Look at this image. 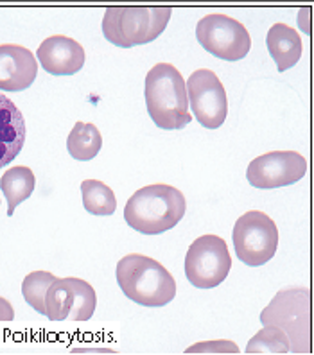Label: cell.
<instances>
[{
	"instance_id": "1",
	"label": "cell",
	"mask_w": 314,
	"mask_h": 355,
	"mask_svg": "<svg viewBox=\"0 0 314 355\" xmlns=\"http://www.w3.org/2000/svg\"><path fill=\"white\" fill-rule=\"evenodd\" d=\"M149 117L160 130H184L191 124L184 76L171 63H158L149 70L144 85Z\"/></svg>"
},
{
	"instance_id": "2",
	"label": "cell",
	"mask_w": 314,
	"mask_h": 355,
	"mask_svg": "<svg viewBox=\"0 0 314 355\" xmlns=\"http://www.w3.org/2000/svg\"><path fill=\"white\" fill-rule=\"evenodd\" d=\"M187 210L185 196L171 185H148L139 189L124 207V219L135 232L160 235L175 228Z\"/></svg>"
},
{
	"instance_id": "3",
	"label": "cell",
	"mask_w": 314,
	"mask_h": 355,
	"mask_svg": "<svg viewBox=\"0 0 314 355\" xmlns=\"http://www.w3.org/2000/svg\"><path fill=\"white\" fill-rule=\"evenodd\" d=\"M115 277L124 295L144 307H164L176 296L175 277L151 257L126 255L119 260Z\"/></svg>"
},
{
	"instance_id": "4",
	"label": "cell",
	"mask_w": 314,
	"mask_h": 355,
	"mask_svg": "<svg viewBox=\"0 0 314 355\" xmlns=\"http://www.w3.org/2000/svg\"><path fill=\"white\" fill-rule=\"evenodd\" d=\"M171 15L173 9L162 6H112L103 17V35L123 49L146 45L166 31Z\"/></svg>"
},
{
	"instance_id": "5",
	"label": "cell",
	"mask_w": 314,
	"mask_h": 355,
	"mask_svg": "<svg viewBox=\"0 0 314 355\" xmlns=\"http://www.w3.org/2000/svg\"><path fill=\"white\" fill-rule=\"evenodd\" d=\"M261 323L286 334L293 354H311V291L307 287L279 291L261 312Z\"/></svg>"
},
{
	"instance_id": "6",
	"label": "cell",
	"mask_w": 314,
	"mask_h": 355,
	"mask_svg": "<svg viewBox=\"0 0 314 355\" xmlns=\"http://www.w3.org/2000/svg\"><path fill=\"white\" fill-rule=\"evenodd\" d=\"M234 246L241 262L252 268L270 262L279 248V228L261 210L246 212L234 226Z\"/></svg>"
},
{
	"instance_id": "7",
	"label": "cell",
	"mask_w": 314,
	"mask_h": 355,
	"mask_svg": "<svg viewBox=\"0 0 314 355\" xmlns=\"http://www.w3.org/2000/svg\"><path fill=\"white\" fill-rule=\"evenodd\" d=\"M232 257L227 243L218 235L198 237L185 257V277L198 289H214L227 280Z\"/></svg>"
},
{
	"instance_id": "8",
	"label": "cell",
	"mask_w": 314,
	"mask_h": 355,
	"mask_svg": "<svg viewBox=\"0 0 314 355\" xmlns=\"http://www.w3.org/2000/svg\"><path fill=\"white\" fill-rule=\"evenodd\" d=\"M196 38L207 52L225 61H239L252 49L246 27L227 15H209L196 26Z\"/></svg>"
},
{
	"instance_id": "9",
	"label": "cell",
	"mask_w": 314,
	"mask_h": 355,
	"mask_svg": "<svg viewBox=\"0 0 314 355\" xmlns=\"http://www.w3.org/2000/svg\"><path fill=\"white\" fill-rule=\"evenodd\" d=\"M187 99L192 113L201 126L207 130H218L227 121L228 99L221 79L209 69H200L185 81Z\"/></svg>"
},
{
	"instance_id": "10",
	"label": "cell",
	"mask_w": 314,
	"mask_h": 355,
	"mask_svg": "<svg viewBox=\"0 0 314 355\" xmlns=\"http://www.w3.org/2000/svg\"><path fill=\"white\" fill-rule=\"evenodd\" d=\"M307 160L297 151H271L259 156L248 165L246 178L255 189H280L304 180Z\"/></svg>"
},
{
	"instance_id": "11",
	"label": "cell",
	"mask_w": 314,
	"mask_h": 355,
	"mask_svg": "<svg viewBox=\"0 0 314 355\" xmlns=\"http://www.w3.org/2000/svg\"><path fill=\"white\" fill-rule=\"evenodd\" d=\"M36 58L47 74L72 76L83 69L85 49L69 36H51L42 42Z\"/></svg>"
},
{
	"instance_id": "12",
	"label": "cell",
	"mask_w": 314,
	"mask_h": 355,
	"mask_svg": "<svg viewBox=\"0 0 314 355\" xmlns=\"http://www.w3.org/2000/svg\"><path fill=\"white\" fill-rule=\"evenodd\" d=\"M38 61L22 45H0V90L22 92L35 83Z\"/></svg>"
},
{
	"instance_id": "13",
	"label": "cell",
	"mask_w": 314,
	"mask_h": 355,
	"mask_svg": "<svg viewBox=\"0 0 314 355\" xmlns=\"http://www.w3.org/2000/svg\"><path fill=\"white\" fill-rule=\"evenodd\" d=\"M26 142V121L11 99L0 94V169L20 155Z\"/></svg>"
},
{
	"instance_id": "14",
	"label": "cell",
	"mask_w": 314,
	"mask_h": 355,
	"mask_svg": "<svg viewBox=\"0 0 314 355\" xmlns=\"http://www.w3.org/2000/svg\"><path fill=\"white\" fill-rule=\"evenodd\" d=\"M266 45L271 58L275 60L279 72H286L297 65L304 51L300 35L286 24H275L268 31Z\"/></svg>"
},
{
	"instance_id": "15",
	"label": "cell",
	"mask_w": 314,
	"mask_h": 355,
	"mask_svg": "<svg viewBox=\"0 0 314 355\" xmlns=\"http://www.w3.org/2000/svg\"><path fill=\"white\" fill-rule=\"evenodd\" d=\"M36 180L35 173L29 167H13V169L6 171L0 178V189L4 192L6 200H8V216H13L15 208L20 203L31 198L35 191Z\"/></svg>"
},
{
	"instance_id": "16",
	"label": "cell",
	"mask_w": 314,
	"mask_h": 355,
	"mask_svg": "<svg viewBox=\"0 0 314 355\" xmlns=\"http://www.w3.org/2000/svg\"><path fill=\"white\" fill-rule=\"evenodd\" d=\"M103 148V137L90 122H76L67 139V149L74 160L88 162L94 160Z\"/></svg>"
},
{
	"instance_id": "17",
	"label": "cell",
	"mask_w": 314,
	"mask_h": 355,
	"mask_svg": "<svg viewBox=\"0 0 314 355\" xmlns=\"http://www.w3.org/2000/svg\"><path fill=\"white\" fill-rule=\"evenodd\" d=\"M74 302V278H56L45 295V316L51 321L69 318Z\"/></svg>"
},
{
	"instance_id": "18",
	"label": "cell",
	"mask_w": 314,
	"mask_h": 355,
	"mask_svg": "<svg viewBox=\"0 0 314 355\" xmlns=\"http://www.w3.org/2000/svg\"><path fill=\"white\" fill-rule=\"evenodd\" d=\"M83 207L92 216H112L117 208L114 191L99 180H85L81 183Z\"/></svg>"
},
{
	"instance_id": "19",
	"label": "cell",
	"mask_w": 314,
	"mask_h": 355,
	"mask_svg": "<svg viewBox=\"0 0 314 355\" xmlns=\"http://www.w3.org/2000/svg\"><path fill=\"white\" fill-rule=\"evenodd\" d=\"M56 282V277L49 271H33L24 278L22 295L26 302L35 309L36 312L45 316V295L49 287Z\"/></svg>"
},
{
	"instance_id": "20",
	"label": "cell",
	"mask_w": 314,
	"mask_h": 355,
	"mask_svg": "<svg viewBox=\"0 0 314 355\" xmlns=\"http://www.w3.org/2000/svg\"><path fill=\"white\" fill-rule=\"evenodd\" d=\"M289 341L286 334L275 327H264L246 345V354H289Z\"/></svg>"
},
{
	"instance_id": "21",
	"label": "cell",
	"mask_w": 314,
	"mask_h": 355,
	"mask_svg": "<svg viewBox=\"0 0 314 355\" xmlns=\"http://www.w3.org/2000/svg\"><path fill=\"white\" fill-rule=\"evenodd\" d=\"M97 305V296L94 287L81 278H74V302L67 320L87 321L94 316Z\"/></svg>"
},
{
	"instance_id": "22",
	"label": "cell",
	"mask_w": 314,
	"mask_h": 355,
	"mask_svg": "<svg viewBox=\"0 0 314 355\" xmlns=\"http://www.w3.org/2000/svg\"><path fill=\"white\" fill-rule=\"evenodd\" d=\"M185 354L196 355V354H239V347L234 341L227 339H218V341H201L194 343L192 347L185 350Z\"/></svg>"
},
{
	"instance_id": "23",
	"label": "cell",
	"mask_w": 314,
	"mask_h": 355,
	"mask_svg": "<svg viewBox=\"0 0 314 355\" xmlns=\"http://www.w3.org/2000/svg\"><path fill=\"white\" fill-rule=\"evenodd\" d=\"M15 320V311L11 307L8 300L0 296V321H13Z\"/></svg>"
},
{
	"instance_id": "24",
	"label": "cell",
	"mask_w": 314,
	"mask_h": 355,
	"mask_svg": "<svg viewBox=\"0 0 314 355\" xmlns=\"http://www.w3.org/2000/svg\"><path fill=\"white\" fill-rule=\"evenodd\" d=\"M74 354H114L112 348H74Z\"/></svg>"
}]
</instances>
